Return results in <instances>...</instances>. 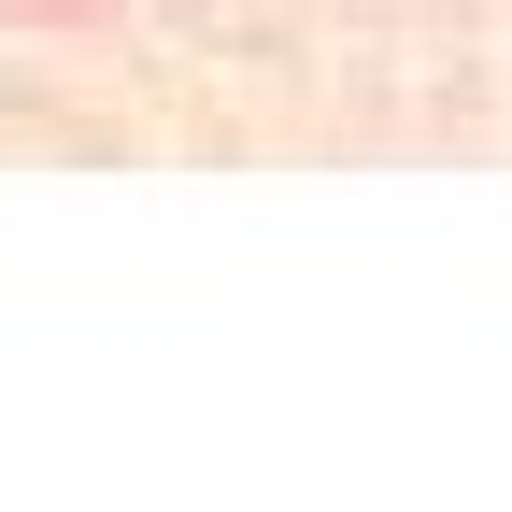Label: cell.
<instances>
[{
	"instance_id": "cell-1",
	"label": "cell",
	"mask_w": 512,
	"mask_h": 512,
	"mask_svg": "<svg viewBox=\"0 0 512 512\" xmlns=\"http://www.w3.org/2000/svg\"><path fill=\"white\" fill-rule=\"evenodd\" d=\"M15 15H100V0H15Z\"/></svg>"
}]
</instances>
